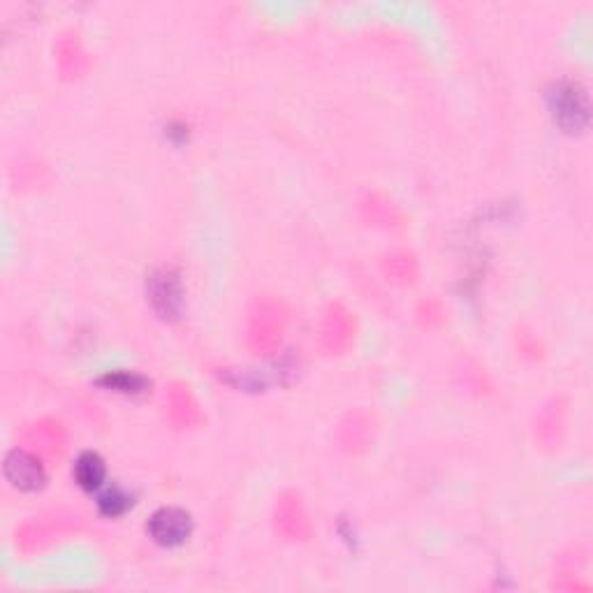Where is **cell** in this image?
I'll list each match as a JSON object with an SVG mask.
<instances>
[{"instance_id":"obj_1","label":"cell","mask_w":593,"mask_h":593,"mask_svg":"<svg viewBox=\"0 0 593 593\" xmlns=\"http://www.w3.org/2000/svg\"><path fill=\"white\" fill-rule=\"evenodd\" d=\"M549 112L566 133H582L589 126V93L577 79H559L547 89Z\"/></svg>"},{"instance_id":"obj_2","label":"cell","mask_w":593,"mask_h":593,"mask_svg":"<svg viewBox=\"0 0 593 593\" xmlns=\"http://www.w3.org/2000/svg\"><path fill=\"white\" fill-rule=\"evenodd\" d=\"M285 329V309L276 299L262 297L255 299V304L248 311L246 341L248 348L258 355H269L276 350L281 334Z\"/></svg>"},{"instance_id":"obj_3","label":"cell","mask_w":593,"mask_h":593,"mask_svg":"<svg viewBox=\"0 0 593 593\" xmlns=\"http://www.w3.org/2000/svg\"><path fill=\"white\" fill-rule=\"evenodd\" d=\"M146 297L151 309L165 322H177L183 311V281L174 267H156L146 276Z\"/></svg>"},{"instance_id":"obj_4","label":"cell","mask_w":593,"mask_h":593,"mask_svg":"<svg viewBox=\"0 0 593 593\" xmlns=\"http://www.w3.org/2000/svg\"><path fill=\"white\" fill-rule=\"evenodd\" d=\"M146 533L160 547H179L193 533V515L179 505H165L149 517Z\"/></svg>"},{"instance_id":"obj_5","label":"cell","mask_w":593,"mask_h":593,"mask_svg":"<svg viewBox=\"0 0 593 593\" xmlns=\"http://www.w3.org/2000/svg\"><path fill=\"white\" fill-rule=\"evenodd\" d=\"M5 478L19 492H38L47 485V471L42 464V457L35 455L33 450L14 448L5 455L3 461Z\"/></svg>"},{"instance_id":"obj_6","label":"cell","mask_w":593,"mask_h":593,"mask_svg":"<svg viewBox=\"0 0 593 593\" xmlns=\"http://www.w3.org/2000/svg\"><path fill=\"white\" fill-rule=\"evenodd\" d=\"M274 526L290 543H304V540L311 538V519L299 494L285 492L278 496L274 508Z\"/></svg>"},{"instance_id":"obj_7","label":"cell","mask_w":593,"mask_h":593,"mask_svg":"<svg viewBox=\"0 0 593 593\" xmlns=\"http://www.w3.org/2000/svg\"><path fill=\"white\" fill-rule=\"evenodd\" d=\"M355 336V320L350 316V311L343 304H329L325 313H322V327L320 339L327 353L341 355L343 350H348Z\"/></svg>"},{"instance_id":"obj_8","label":"cell","mask_w":593,"mask_h":593,"mask_svg":"<svg viewBox=\"0 0 593 593\" xmlns=\"http://www.w3.org/2000/svg\"><path fill=\"white\" fill-rule=\"evenodd\" d=\"M165 401H167V415H170L174 427L188 429L202 422L200 404H197L195 394L190 392V387L186 383H179L177 380V383L167 387Z\"/></svg>"},{"instance_id":"obj_9","label":"cell","mask_w":593,"mask_h":593,"mask_svg":"<svg viewBox=\"0 0 593 593\" xmlns=\"http://www.w3.org/2000/svg\"><path fill=\"white\" fill-rule=\"evenodd\" d=\"M28 450L42 459H56L65 450V429L56 420H40L26 431Z\"/></svg>"},{"instance_id":"obj_10","label":"cell","mask_w":593,"mask_h":593,"mask_svg":"<svg viewBox=\"0 0 593 593\" xmlns=\"http://www.w3.org/2000/svg\"><path fill=\"white\" fill-rule=\"evenodd\" d=\"M68 531V524L63 522V519H38V522H31L26 524L24 529L17 533V545L24 549V552H40V549H45L47 545L58 540V536H63V533Z\"/></svg>"},{"instance_id":"obj_11","label":"cell","mask_w":593,"mask_h":593,"mask_svg":"<svg viewBox=\"0 0 593 593\" xmlns=\"http://www.w3.org/2000/svg\"><path fill=\"white\" fill-rule=\"evenodd\" d=\"M105 390H114L121 394H130V397H139V394L151 392V378H146L144 373L139 371H128V369H114L102 373V376L95 380Z\"/></svg>"},{"instance_id":"obj_12","label":"cell","mask_w":593,"mask_h":593,"mask_svg":"<svg viewBox=\"0 0 593 593\" xmlns=\"http://www.w3.org/2000/svg\"><path fill=\"white\" fill-rule=\"evenodd\" d=\"M105 475H107L105 459L93 450L82 452V455L75 459V466H72V478H75L77 485L86 489V492L98 489L102 482H105Z\"/></svg>"},{"instance_id":"obj_13","label":"cell","mask_w":593,"mask_h":593,"mask_svg":"<svg viewBox=\"0 0 593 593\" xmlns=\"http://www.w3.org/2000/svg\"><path fill=\"white\" fill-rule=\"evenodd\" d=\"M371 420L369 415L364 413H350L346 420L341 422V429H339V438L341 443L346 445V448L355 450L369 441V434H371Z\"/></svg>"},{"instance_id":"obj_14","label":"cell","mask_w":593,"mask_h":593,"mask_svg":"<svg viewBox=\"0 0 593 593\" xmlns=\"http://www.w3.org/2000/svg\"><path fill=\"white\" fill-rule=\"evenodd\" d=\"M561 427H563V408L559 401L552 399L538 415L536 434L543 443H554L556 434H559Z\"/></svg>"},{"instance_id":"obj_15","label":"cell","mask_w":593,"mask_h":593,"mask_svg":"<svg viewBox=\"0 0 593 593\" xmlns=\"http://www.w3.org/2000/svg\"><path fill=\"white\" fill-rule=\"evenodd\" d=\"M130 505H133V496L119 485H112L109 489H105L98 499V508L105 517H119L130 508Z\"/></svg>"},{"instance_id":"obj_16","label":"cell","mask_w":593,"mask_h":593,"mask_svg":"<svg viewBox=\"0 0 593 593\" xmlns=\"http://www.w3.org/2000/svg\"><path fill=\"white\" fill-rule=\"evenodd\" d=\"M58 61H61V68L63 72H68V75H79L84 68V58H82V51H79L77 42H63L61 49H58Z\"/></svg>"},{"instance_id":"obj_17","label":"cell","mask_w":593,"mask_h":593,"mask_svg":"<svg viewBox=\"0 0 593 593\" xmlns=\"http://www.w3.org/2000/svg\"><path fill=\"white\" fill-rule=\"evenodd\" d=\"M390 267H392V276L408 278V276H413L415 262L411 258H406V255H401V258H392L390 260Z\"/></svg>"}]
</instances>
